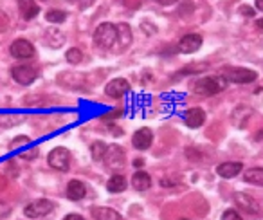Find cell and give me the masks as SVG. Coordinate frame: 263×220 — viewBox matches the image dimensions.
<instances>
[{
  "instance_id": "7402d4cb",
  "label": "cell",
  "mask_w": 263,
  "mask_h": 220,
  "mask_svg": "<svg viewBox=\"0 0 263 220\" xmlns=\"http://www.w3.org/2000/svg\"><path fill=\"white\" fill-rule=\"evenodd\" d=\"M22 121H26V116L22 114H4L0 116V126H15V125H20Z\"/></svg>"
},
{
  "instance_id": "f1b7e54d",
  "label": "cell",
  "mask_w": 263,
  "mask_h": 220,
  "mask_svg": "<svg viewBox=\"0 0 263 220\" xmlns=\"http://www.w3.org/2000/svg\"><path fill=\"white\" fill-rule=\"evenodd\" d=\"M63 220H85L81 215H76V213H70V215H67Z\"/></svg>"
},
{
  "instance_id": "44dd1931",
  "label": "cell",
  "mask_w": 263,
  "mask_h": 220,
  "mask_svg": "<svg viewBox=\"0 0 263 220\" xmlns=\"http://www.w3.org/2000/svg\"><path fill=\"white\" fill-rule=\"evenodd\" d=\"M117 42L121 45V49H126L128 45L132 44V29L126 26V24H121V26H117Z\"/></svg>"
},
{
  "instance_id": "4fadbf2b",
  "label": "cell",
  "mask_w": 263,
  "mask_h": 220,
  "mask_svg": "<svg viewBox=\"0 0 263 220\" xmlns=\"http://www.w3.org/2000/svg\"><path fill=\"white\" fill-rule=\"evenodd\" d=\"M234 202H236V206L238 208H241L243 211H247V213H259V206H258V202L254 200V198L251 197V195H247V193H236L234 195Z\"/></svg>"
},
{
  "instance_id": "603a6c76",
  "label": "cell",
  "mask_w": 263,
  "mask_h": 220,
  "mask_svg": "<svg viewBox=\"0 0 263 220\" xmlns=\"http://www.w3.org/2000/svg\"><path fill=\"white\" fill-rule=\"evenodd\" d=\"M90 154H92V159H94V161H103V159H105V154H106V144L101 143V141L92 143Z\"/></svg>"
},
{
  "instance_id": "4316f807",
  "label": "cell",
  "mask_w": 263,
  "mask_h": 220,
  "mask_svg": "<svg viewBox=\"0 0 263 220\" xmlns=\"http://www.w3.org/2000/svg\"><path fill=\"white\" fill-rule=\"evenodd\" d=\"M240 13H243V16H249V19H252V16H254V9H252V8H247V6H241V8H240Z\"/></svg>"
},
{
  "instance_id": "f546056e",
  "label": "cell",
  "mask_w": 263,
  "mask_h": 220,
  "mask_svg": "<svg viewBox=\"0 0 263 220\" xmlns=\"http://www.w3.org/2000/svg\"><path fill=\"white\" fill-rule=\"evenodd\" d=\"M157 2L162 6H172V4H175V2H179V0H157Z\"/></svg>"
},
{
  "instance_id": "5b68a950",
  "label": "cell",
  "mask_w": 263,
  "mask_h": 220,
  "mask_svg": "<svg viewBox=\"0 0 263 220\" xmlns=\"http://www.w3.org/2000/svg\"><path fill=\"white\" fill-rule=\"evenodd\" d=\"M9 51H11L13 58H16V60H29L34 56L33 44H31L29 40H24V38H18V40L13 42Z\"/></svg>"
},
{
  "instance_id": "ba28073f",
  "label": "cell",
  "mask_w": 263,
  "mask_h": 220,
  "mask_svg": "<svg viewBox=\"0 0 263 220\" xmlns=\"http://www.w3.org/2000/svg\"><path fill=\"white\" fill-rule=\"evenodd\" d=\"M128 90H130V83H128L124 78H116V80L108 81L105 87L106 96H110V98H121V96H124Z\"/></svg>"
},
{
  "instance_id": "9c48e42d",
  "label": "cell",
  "mask_w": 263,
  "mask_h": 220,
  "mask_svg": "<svg viewBox=\"0 0 263 220\" xmlns=\"http://www.w3.org/2000/svg\"><path fill=\"white\" fill-rule=\"evenodd\" d=\"M202 47V36L200 34H186L182 40L179 42V51L184 54H193Z\"/></svg>"
},
{
  "instance_id": "ffe728a7",
  "label": "cell",
  "mask_w": 263,
  "mask_h": 220,
  "mask_svg": "<svg viewBox=\"0 0 263 220\" xmlns=\"http://www.w3.org/2000/svg\"><path fill=\"white\" fill-rule=\"evenodd\" d=\"M245 182L254 184V186H263V168H251L243 173Z\"/></svg>"
},
{
  "instance_id": "cb8c5ba5",
  "label": "cell",
  "mask_w": 263,
  "mask_h": 220,
  "mask_svg": "<svg viewBox=\"0 0 263 220\" xmlns=\"http://www.w3.org/2000/svg\"><path fill=\"white\" fill-rule=\"evenodd\" d=\"M45 19H47V22H52V24H62V22H65L67 13H65V11H60V9H51V11H47V15H45Z\"/></svg>"
},
{
  "instance_id": "484cf974",
  "label": "cell",
  "mask_w": 263,
  "mask_h": 220,
  "mask_svg": "<svg viewBox=\"0 0 263 220\" xmlns=\"http://www.w3.org/2000/svg\"><path fill=\"white\" fill-rule=\"evenodd\" d=\"M222 220H243V218H241L236 209H227V211H223Z\"/></svg>"
},
{
  "instance_id": "8fae6325",
  "label": "cell",
  "mask_w": 263,
  "mask_h": 220,
  "mask_svg": "<svg viewBox=\"0 0 263 220\" xmlns=\"http://www.w3.org/2000/svg\"><path fill=\"white\" fill-rule=\"evenodd\" d=\"M258 74L251 69H233L229 74H227L226 80L233 81V83H251V81L256 80Z\"/></svg>"
},
{
  "instance_id": "d6a6232c",
  "label": "cell",
  "mask_w": 263,
  "mask_h": 220,
  "mask_svg": "<svg viewBox=\"0 0 263 220\" xmlns=\"http://www.w3.org/2000/svg\"><path fill=\"white\" fill-rule=\"evenodd\" d=\"M182 220H187V218H182Z\"/></svg>"
},
{
  "instance_id": "83f0119b",
  "label": "cell",
  "mask_w": 263,
  "mask_h": 220,
  "mask_svg": "<svg viewBox=\"0 0 263 220\" xmlns=\"http://www.w3.org/2000/svg\"><path fill=\"white\" fill-rule=\"evenodd\" d=\"M78 4H80L81 9H87V8H90V6L94 4V0H78Z\"/></svg>"
},
{
  "instance_id": "5bb4252c",
  "label": "cell",
  "mask_w": 263,
  "mask_h": 220,
  "mask_svg": "<svg viewBox=\"0 0 263 220\" xmlns=\"http://www.w3.org/2000/svg\"><path fill=\"white\" fill-rule=\"evenodd\" d=\"M243 170V164L241 162H222V164H218V168H216V173H218L222 179H233V177H236L238 173Z\"/></svg>"
},
{
  "instance_id": "9a60e30c",
  "label": "cell",
  "mask_w": 263,
  "mask_h": 220,
  "mask_svg": "<svg viewBox=\"0 0 263 220\" xmlns=\"http://www.w3.org/2000/svg\"><path fill=\"white\" fill-rule=\"evenodd\" d=\"M85 195H87V186H85L81 180L74 179L67 184V197H69L70 200H81Z\"/></svg>"
},
{
  "instance_id": "1f68e13d",
  "label": "cell",
  "mask_w": 263,
  "mask_h": 220,
  "mask_svg": "<svg viewBox=\"0 0 263 220\" xmlns=\"http://www.w3.org/2000/svg\"><path fill=\"white\" fill-rule=\"evenodd\" d=\"M258 27H263V20H259L258 22Z\"/></svg>"
},
{
  "instance_id": "d6986e66",
  "label": "cell",
  "mask_w": 263,
  "mask_h": 220,
  "mask_svg": "<svg viewBox=\"0 0 263 220\" xmlns=\"http://www.w3.org/2000/svg\"><path fill=\"white\" fill-rule=\"evenodd\" d=\"M106 190H108L110 193H121V191L126 190V179H124L123 175H119V173H116V175L110 177L108 182H106Z\"/></svg>"
},
{
  "instance_id": "2e32d148",
  "label": "cell",
  "mask_w": 263,
  "mask_h": 220,
  "mask_svg": "<svg viewBox=\"0 0 263 220\" xmlns=\"http://www.w3.org/2000/svg\"><path fill=\"white\" fill-rule=\"evenodd\" d=\"M18 8L26 20H33L40 13V8H38V4L34 0H18Z\"/></svg>"
},
{
  "instance_id": "ac0fdd59",
  "label": "cell",
  "mask_w": 263,
  "mask_h": 220,
  "mask_svg": "<svg viewBox=\"0 0 263 220\" xmlns=\"http://www.w3.org/2000/svg\"><path fill=\"white\" fill-rule=\"evenodd\" d=\"M132 186L136 188L137 191H144L152 186V179L146 172H136L132 177Z\"/></svg>"
},
{
  "instance_id": "4dcf8cb0",
  "label": "cell",
  "mask_w": 263,
  "mask_h": 220,
  "mask_svg": "<svg viewBox=\"0 0 263 220\" xmlns=\"http://www.w3.org/2000/svg\"><path fill=\"white\" fill-rule=\"evenodd\" d=\"M256 8H258L259 11H263V0H256Z\"/></svg>"
},
{
  "instance_id": "d4e9b609",
  "label": "cell",
  "mask_w": 263,
  "mask_h": 220,
  "mask_svg": "<svg viewBox=\"0 0 263 220\" xmlns=\"http://www.w3.org/2000/svg\"><path fill=\"white\" fill-rule=\"evenodd\" d=\"M65 58H67V62L69 63H80L81 60H83V52L80 51V49H69L67 51V54H65Z\"/></svg>"
},
{
  "instance_id": "7c38bea8",
  "label": "cell",
  "mask_w": 263,
  "mask_h": 220,
  "mask_svg": "<svg viewBox=\"0 0 263 220\" xmlns=\"http://www.w3.org/2000/svg\"><path fill=\"white\" fill-rule=\"evenodd\" d=\"M205 121V112L202 108H190L187 112H184V123H186L190 129H198Z\"/></svg>"
},
{
  "instance_id": "277c9868",
  "label": "cell",
  "mask_w": 263,
  "mask_h": 220,
  "mask_svg": "<svg viewBox=\"0 0 263 220\" xmlns=\"http://www.w3.org/2000/svg\"><path fill=\"white\" fill-rule=\"evenodd\" d=\"M47 162L51 168L58 170V172H67L70 166V152L63 146L54 148V150H51V154H49Z\"/></svg>"
},
{
  "instance_id": "e0dca14e",
  "label": "cell",
  "mask_w": 263,
  "mask_h": 220,
  "mask_svg": "<svg viewBox=\"0 0 263 220\" xmlns=\"http://www.w3.org/2000/svg\"><path fill=\"white\" fill-rule=\"evenodd\" d=\"M92 216H94V220H124L112 208H92Z\"/></svg>"
},
{
  "instance_id": "3957f363",
  "label": "cell",
  "mask_w": 263,
  "mask_h": 220,
  "mask_svg": "<svg viewBox=\"0 0 263 220\" xmlns=\"http://www.w3.org/2000/svg\"><path fill=\"white\" fill-rule=\"evenodd\" d=\"M54 209V202H51L49 198H38V200H33L31 204L26 206V209H24V215L27 216V218H44V216H47L49 213Z\"/></svg>"
},
{
  "instance_id": "6da1fadb",
  "label": "cell",
  "mask_w": 263,
  "mask_h": 220,
  "mask_svg": "<svg viewBox=\"0 0 263 220\" xmlns=\"http://www.w3.org/2000/svg\"><path fill=\"white\" fill-rule=\"evenodd\" d=\"M227 87V80L226 76H209V78H202L195 83L193 90L200 96H213L222 92Z\"/></svg>"
},
{
  "instance_id": "8992f818",
  "label": "cell",
  "mask_w": 263,
  "mask_h": 220,
  "mask_svg": "<svg viewBox=\"0 0 263 220\" xmlns=\"http://www.w3.org/2000/svg\"><path fill=\"white\" fill-rule=\"evenodd\" d=\"M103 161L106 162V166H110L112 170H117L124 164V152L121 150L117 144H110L106 146V154H105V159Z\"/></svg>"
},
{
  "instance_id": "52a82bcc",
  "label": "cell",
  "mask_w": 263,
  "mask_h": 220,
  "mask_svg": "<svg viewBox=\"0 0 263 220\" xmlns=\"http://www.w3.org/2000/svg\"><path fill=\"white\" fill-rule=\"evenodd\" d=\"M15 81H18L20 85H31L34 80H36V70L31 65H16L13 67L11 70Z\"/></svg>"
},
{
  "instance_id": "7a4b0ae2",
  "label": "cell",
  "mask_w": 263,
  "mask_h": 220,
  "mask_svg": "<svg viewBox=\"0 0 263 220\" xmlns=\"http://www.w3.org/2000/svg\"><path fill=\"white\" fill-rule=\"evenodd\" d=\"M94 42L101 49H112L117 42V27L110 22L98 26V29L94 31Z\"/></svg>"
},
{
  "instance_id": "30bf717a",
  "label": "cell",
  "mask_w": 263,
  "mask_h": 220,
  "mask_svg": "<svg viewBox=\"0 0 263 220\" xmlns=\"http://www.w3.org/2000/svg\"><path fill=\"white\" fill-rule=\"evenodd\" d=\"M152 141H154V134H152L150 129H141L134 134L132 137V143L137 150H148L152 146Z\"/></svg>"
}]
</instances>
